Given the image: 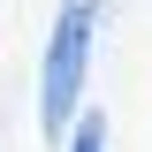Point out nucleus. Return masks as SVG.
Returning <instances> with one entry per match:
<instances>
[{"mask_svg":"<svg viewBox=\"0 0 152 152\" xmlns=\"http://www.w3.org/2000/svg\"><path fill=\"white\" fill-rule=\"evenodd\" d=\"M91 23L99 8L91 0H61V23H53V46H46V129H69L76 122V99H84V61H91Z\"/></svg>","mask_w":152,"mask_h":152,"instance_id":"1","label":"nucleus"},{"mask_svg":"<svg viewBox=\"0 0 152 152\" xmlns=\"http://www.w3.org/2000/svg\"><path fill=\"white\" fill-rule=\"evenodd\" d=\"M69 152H107V129H99V114H91V122H76V137H69Z\"/></svg>","mask_w":152,"mask_h":152,"instance_id":"2","label":"nucleus"}]
</instances>
